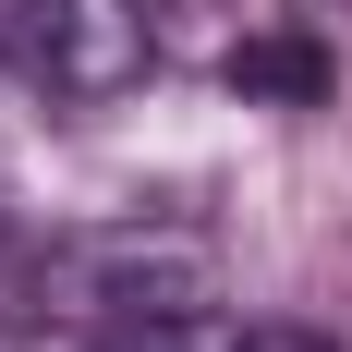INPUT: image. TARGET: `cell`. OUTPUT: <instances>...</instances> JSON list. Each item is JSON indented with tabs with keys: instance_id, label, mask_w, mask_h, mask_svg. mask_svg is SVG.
<instances>
[{
	"instance_id": "cell-4",
	"label": "cell",
	"mask_w": 352,
	"mask_h": 352,
	"mask_svg": "<svg viewBox=\"0 0 352 352\" xmlns=\"http://www.w3.org/2000/svg\"><path fill=\"white\" fill-rule=\"evenodd\" d=\"M98 352H195V316H109Z\"/></svg>"
},
{
	"instance_id": "cell-2",
	"label": "cell",
	"mask_w": 352,
	"mask_h": 352,
	"mask_svg": "<svg viewBox=\"0 0 352 352\" xmlns=\"http://www.w3.org/2000/svg\"><path fill=\"white\" fill-rule=\"evenodd\" d=\"M25 61H36L49 98L109 109V98H134L146 73H158V0H36Z\"/></svg>"
},
{
	"instance_id": "cell-6",
	"label": "cell",
	"mask_w": 352,
	"mask_h": 352,
	"mask_svg": "<svg viewBox=\"0 0 352 352\" xmlns=\"http://www.w3.org/2000/svg\"><path fill=\"white\" fill-rule=\"evenodd\" d=\"M292 12H304V25H328V12H340V0H292Z\"/></svg>"
},
{
	"instance_id": "cell-3",
	"label": "cell",
	"mask_w": 352,
	"mask_h": 352,
	"mask_svg": "<svg viewBox=\"0 0 352 352\" xmlns=\"http://www.w3.org/2000/svg\"><path fill=\"white\" fill-rule=\"evenodd\" d=\"M231 85H243V98H280V109H316V98H328L316 25L292 12V36H243V49H231Z\"/></svg>"
},
{
	"instance_id": "cell-5",
	"label": "cell",
	"mask_w": 352,
	"mask_h": 352,
	"mask_svg": "<svg viewBox=\"0 0 352 352\" xmlns=\"http://www.w3.org/2000/svg\"><path fill=\"white\" fill-rule=\"evenodd\" d=\"M243 352H340V340H304V328H255Z\"/></svg>"
},
{
	"instance_id": "cell-1",
	"label": "cell",
	"mask_w": 352,
	"mask_h": 352,
	"mask_svg": "<svg viewBox=\"0 0 352 352\" xmlns=\"http://www.w3.org/2000/svg\"><path fill=\"white\" fill-rule=\"evenodd\" d=\"M98 316H207L219 304V243L207 231H146V219H122V231H85L73 255H49Z\"/></svg>"
}]
</instances>
